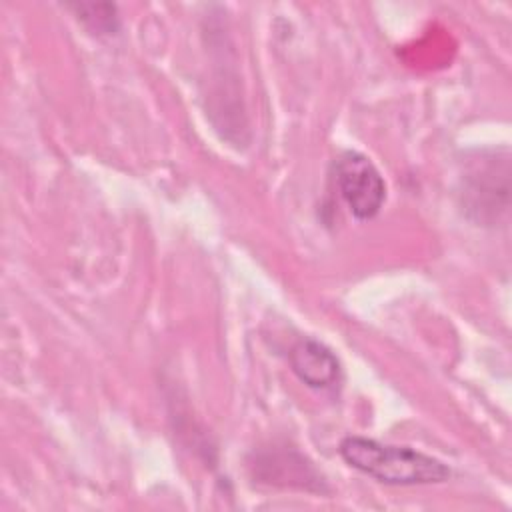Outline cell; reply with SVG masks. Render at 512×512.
Masks as SVG:
<instances>
[{"mask_svg": "<svg viewBox=\"0 0 512 512\" xmlns=\"http://www.w3.org/2000/svg\"><path fill=\"white\" fill-rule=\"evenodd\" d=\"M338 452L354 470L390 486L438 484L450 478V468L444 462L408 446L348 436L340 442Z\"/></svg>", "mask_w": 512, "mask_h": 512, "instance_id": "1", "label": "cell"}, {"mask_svg": "<svg viewBox=\"0 0 512 512\" xmlns=\"http://www.w3.org/2000/svg\"><path fill=\"white\" fill-rule=\"evenodd\" d=\"M334 174L338 192L354 218L370 220L380 212L386 200V182L364 154L342 152L334 162Z\"/></svg>", "mask_w": 512, "mask_h": 512, "instance_id": "2", "label": "cell"}, {"mask_svg": "<svg viewBox=\"0 0 512 512\" xmlns=\"http://www.w3.org/2000/svg\"><path fill=\"white\" fill-rule=\"evenodd\" d=\"M508 170V160L500 164L496 158H482L462 180V204L478 222L492 224L498 220V210L508 208V184L498 186V174Z\"/></svg>", "mask_w": 512, "mask_h": 512, "instance_id": "3", "label": "cell"}, {"mask_svg": "<svg viewBox=\"0 0 512 512\" xmlns=\"http://www.w3.org/2000/svg\"><path fill=\"white\" fill-rule=\"evenodd\" d=\"M254 478L274 486H290L310 492H324L320 472L294 450H264L252 462Z\"/></svg>", "mask_w": 512, "mask_h": 512, "instance_id": "4", "label": "cell"}, {"mask_svg": "<svg viewBox=\"0 0 512 512\" xmlns=\"http://www.w3.org/2000/svg\"><path fill=\"white\" fill-rule=\"evenodd\" d=\"M292 372L314 390H330L342 380V366L336 354L314 338H300L288 352Z\"/></svg>", "mask_w": 512, "mask_h": 512, "instance_id": "5", "label": "cell"}, {"mask_svg": "<svg viewBox=\"0 0 512 512\" xmlns=\"http://www.w3.org/2000/svg\"><path fill=\"white\" fill-rule=\"evenodd\" d=\"M76 12L78 20L92 32V34H114L118 30V16L116 6L112 4H70Z\"/></svg>", "mask_w": 512, "mask_h": 512, "instance_id": "6", "label": "cell"}]
</instances>
